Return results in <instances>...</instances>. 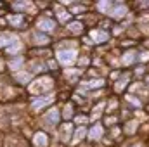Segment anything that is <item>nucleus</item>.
<instances>
[{
  "mask_svg": "<svg viewBox=\"0 0 149 147\" xmlns=\"http://www.w3.org/2000/svg\"><path fill=\"white\" fill-rule=\"evenodd\" d=\"M57 59H59L61 64L70 66V64H73L74 59H76V52H74L73 49H70V50H59L57 52Z\"/></svg>",
  "mask_w": 149,
  "mask_h": 147,
  "instance_id": "nucleus-1",
  "label": "nucleus"
},
{
  "mask_svg": "<svg viewBox=\"0 0 149 147\" xmlns=\"http://www.w3.org/2000/svg\"><path fill=\"white\" fill-rule=\"evenodd\" d=\"M52 88V80L50 78H42V80H38L35 81L33 85H31V92H35V94H40V92H47V90H50Z\"/></svg>",
  "mask_w": 149,
  "mask_h": 147,
  "instance_id": "nucleus-2",
  "label": "nucleus"
},
{
  "mask_svg": "<svg viewBox=\"0 0 149 147\" xmlns=\"http://www.w3.org/2000/svg\"><path fill=\"white\" fill-rule=\"evenodd\" d=\"M54 101V97L52 95H47V97H40V99H37V101H33V104H31V107L37 111V109H42V107H45L47 104H50Z\"/></svg>",
  "mask_w": 149,
  "mask_h": 147,
  "instance_id": "nucleus-3",
  "label": "nucleus"
},
{
  "mask_svg": "<svg viewBox=\"0 0 149 147\" xmlns=\"http://www.w3.org/2000/svg\"><path fill=\"white\" fill-rule=\"evenodd\" d=\"M54 28H56V24H54L52 19H40L38 21V30L40 31H54Z\"/></svg>",
  "mask_w": 149,
  "mask_h": 147,
  "instance_id": "nucleus-4",
  "label": "nucleus"
},
{
  "mask_svg": "<svg viewBox=\"0 0 149 147\" xmlns=\"http://www.w3.org/2000/svg\"><path fill=\"white\" fill-rule=\"evenodd\" d=\"M57 121H59V112H57V109L49 111L47 116H45V123H49V126H52V125H57Z\"/></svg>",
  "mask_w": 149,
  "mask_h": 147,
  "instance_id": "nucleus-5",
  "label": "nucleus"
},
{
  "mask_svg": "<svg viewBox=\"0 0 149 147\" xmlns=\"http://www.w3.org/2000/svg\"><path fill=\"white\" fill-rule=\"evenodd\" d=\"M109 14H111L113 17H123V16L127 14V7H125V5H121V3H118L111 12H109Z\"/></svg>",
  "mask_w": 149,
  "mask_h": 147,
  "instance_id": "nucleus-6",
  "label": "nucleus"
},
{
  "mask_svg": "<svg viewBox=\"0 0 149 147\" xmlns=\"http://www.w3.org/2000/svg\"><path fill=\"white\" fill-rule=\"evenodd\" d=\"M88 135H90V139H92V140H99V139L102 137V126H99V125L92 126V130L88 132Z\"/></svg>",
  "mask_w": 149,
  "mask_h": 147,
  "instance_id": "nucleus-7",
  "label": "nucleus"
},
{
  "mask_svg": "<svg viewBox=\"0 0 149 147\" xmlns=\"http://www.w3.org/2000/svg\"><path fill=\"white\" fill-rule=\"evenodd\" d=\"M35 146L37 147H47V135H45V133H42V132L35 133Z\"/></svg>",
  "mask_w": 149,
  "mask_h": 147,
  "instance_id": "nucleus-8",
  "label": "nucleus"
},
{
  "mask_svg": "<svg viewBox=\"0 0 149 147\" xmlns=\"http://www.w3.org/2000/svg\"><path fill=\"white\" fill-rule=\"evenodd\" d=\"M90 37L94 38V42L101 43V42H106L108 40V33H104V31H92Z\"/></svg>",
  "mask_w": 149,
  "mask_h": 147,
  "instance_id": "nucleus-9",
  "label": "nucleus"
},
{
  "mask_svg": "<svg viewBox=\"0 0 149 147\" xmlns=\"http://www.w3.org/2000/svg\"><path fill=\"white\" fill-rule=\"evenodd\" d=\"M19 49H21V43H19L17 40H14V42H12V43H10L9 47H7V52H10V54H14V52H17Z\"/></svg>",
  "mask_w": 149,
  "mask_h": 147,
  "instance_id": "nucleus-10",
  "label": "nucleus"
},
{
  "mask_svg": "<svg viewBox=\"0 0 149 147\" xmlns=\"http://www.w3.org/2000/svg\"><path fill=\"white\" fill-rule=\"evenodd\" d=\"M134 59H135V52H127L123 55V64H130V62H134Z\"/></svg>",
  "mask_w": 149,
  "mask_h": 147,
  "instance_id": "nucleus-11",
  "label": "nucleus"
},
{
  "mask_svg": "<svg viewBox=\"0 0 149 147\" xmlns=\"http://www.w3.org/2000/svg\"><path fill=\"white\" fill-rule=\"evenodd\" d=\"M9 23L14 24V26H19V24L23 23V17H21V16H10V17H9Z\"/></svg>",
  "mask_w": 149,
  "mask_h": 147,
  "instance_id": "nucleus-12",
  "label": "nucleus"
},
{
  "mask_svg": "<svg viewBox=\"0 0 149 147\" xmlns=\"http://www.w3.org/2000/svg\"><path fill=\"white\" fill-rule=\"evenodd\" d=\"M83 137H85V128H78V130H76V133H74L73 142H78V140H81Z\"/></svg>",
  "mask_w": 149,
  "mask_h": 147,
  "instance_id": "nucleus-13",
  "label": "nucleus"
},
{
  "mask_svg": "<svg viewBox=\"0 0 149 147\" xmlns=\"http://www.w3.org/2000/svg\"><path fill=\"white\" fill-rule=\"evenodd\" d=\"M70 31L80 33V31H81V23H71V24H70Z\"/></svg>",
  "mask_w": 149,
  "mask_h": 147,
  "instance_id": "nucleus-14",
  "label": "nucleus"
},
{
  "mask_svg": "<svg viewBox=\"0 0 149 147\" xmlns=\"http://www.w3.org/2000/svg\"><path fill=\"white\" fill-rule=\"evenodd\" d=\"M16 78H17L19 81H28V80H30V74L28 73H17L16 74Z\"/></svg>",
  "mask_w": 149,
  "mask_h": 147,
  "instance_id": "nucleus-15",
  "label": "nucleus"
},
{
  "mask_svg": "<svg viewBox=\"0 0 149 147\" xmlns=\"http://www.w3.org/2000/svg\"><path fill=\"white\" fill-rule=\"evenodd\" d=\"M35 40H37V43H42V45L49 42V38H47V37H43V35H38V33L35 35Z\"/></svg>",
  "mask_w": 149,
  "mask_h": 147,
  "instance_id": "nucleus-16",
  "label": "nucleus"
},
{
  "mask_svg": "<svg viewBox=\"0 0 149 147\" xmlns=\"http://www.w3.org/2000/svg\"><path fill=\"white\" fill-rule=\"evenodd\" d=\"M10 38H14V37H10V35H2V37H0V47H2L3 43H9V45H10V42H9Z\"/></svg>",
  "mask_w": 149,
  "mask_h": 147,
  "instance_id": "nucleus-17",
  "label": "nucleus"
},
{
  "mask_svg": "<svg viewBox=\"0 0 149 147\" xmlns=\"http://www.w3.org/2000/svg\"><path fill=\"white\" fill-rule=\"evenodd\" d=\"M127 80H128V76L125 74V76H123V80H120V81H118V85H116V88H118V90H121V88L125 87V83H127Z\"/></svg>",
  "mask_w": 149,
  "mask_h": 147,
  "instance_id": "nucleus-18",
  "label": "nucleus"
},
{
  "mask_svg": "<svg viewBox=\"0 0 149 147\" xmlns=\"http://www.w3.org/2000/svg\"><path fill=\"white\" fill-rule=\"evenodd\" d=\"M97 7H99L101 10H108V9L111 7V3H109V2H101V3H99Z\"/></svg>",
  "mask_w": 149,
  "mask_h": 147,
  "instance_id": "nucleus-19",
  "label": "nucleus"
},
{
  "mask_svg": "<svg viewBox=\"0 0 149 147\" xmlns=\"http://www.w3.org/2000/svg\"><path fill=\"white\" fill-rule=\"evenodd\" d=\"M59 19H61V21H68V19H70V12H66V10L59 12Z\"/></svg>",
  "mask_w": 149,
  "mask_h": 147,
  "instance_id": "nucleus-20",
  "label": "nucleus"
},
{
  "mask_svg": "<svg viewBox=\"0 0 149 147\" xmlns=\"http://www.w3.org/2000/svg\"><path fill=\"white\" fill-rule=\"evenodd\" d=\"M102 80H94V81H88V87H102Z\"/></svg>",
  "mask_w": 149,
  "mask_h": 147,
  "instance_id": "nucleus-21",
  "label": "nucleus"
},
{
  "mask_svg": "<svg viewBox=\"0 0 149 147\" xmlns=\"http://www.w3.org/2000/svg\"><path fill=\"white\" fill-rule=\"evenodd\" d=\"M21 64H23V59H16V61L10 62V68H19Z\"/></svg>",
  "mask_w": 149,
  "mask_h": 147,
  "instance_id": "nucleus-22",
  "label": "nucleus"
},
{
  "mask_svg": "<svg viewBox=\"0 0 149 147\" xmlns=\"http://www.w3.org/2000/svg\"><path fill=\"white\" fill-rule=\"evenodd\" d=\"M102 107H104V104H99V106L95 107V112H94V118H97V116L101 114V109H102Z\"/></svg>",
  "mask_w": 149,
  "mask_h": 147,
  "instance_id": "nucleus-23",
  "label": "nucleus"
},
{
  "mask_svg": "<svg viewBox=\"0 0 149 147\" xmlns=\"http://www.w3.org/2000/svg\"><path fill=\"white\" fill-rule=\"evenodd\" d=\"M71 116V106H66V109H64V118H70Z\"/></svg>",
  "mask_w": 149,
  "mask_h": 147,
  "instance_id": "nucleus-24",
  "label": "nucleus"
},
{
  "mask_svg": "<svg viewBox=\"0 0 149 147\" xmlns=\"http://www.w3.org/2000/svg\"><path fill=\"white\" fill-rule=\"evenodd\" d=\"M14 7L16 9H26V7H30V3H14Z\"/></svg>",
  "mask_w": 149,
  "mask_h": 147,
  "instance_id": "nucleus-25",
  "label": "nucleus"
},
{
  "mask_svg": "<svg viewBox=\"0 0 149 147\" xmlns=\"http://www.w3.org/2000/svg\"><path fill=\"white\" fill-rule=\"evenodd\" d=\"M76 123H87V118L85 116H76Z\"/></svg>",
  "mask_w": 149,
  "mask_h": 147,
  "instance_id": "nucleus-26",
  "label": "nucleus"
},
{
  "mask_svg": "<svg viewBox=\"0 0 149 147\" xmlns=\"http://www.w3.org/2000/svg\"><path fill=\"white\" fill-rule=\"evenodd\" d=\"M134 128H137L135 123H130V126H127V132H134Z\"/></svg>",
  "mask_w": 149,
  "mask_h": 147,
  "instance_id": "nucleus-27",
  "label": "nucleus"
},
{
  "mask_svg": "<svg viewBox=\"0 0 149 147\" xmlns=\"http://www.w3.org/2000/svg\"><path fill=\"white\" fill-rule=\"evenodd\" d=\"M141 59H142V61H148V59H149V54H148V52H144V54L141 55Z\"/></svg>",
  "mask_w": 149,
  "mask_h": 147,
  "instance_id": "nucleus-28",
  "label": "nucleus"
},
{
  "mask_svg": "<svg viewBox=\"0 0 149 147\" xmlns=\"http://www.w3.org/2000/svg\"><path fill=\"white\" fill-rule=\"evenodd\" d=\"M137 147H139V146H137Z\"/></svg>",
  "mask_w": 149,
  "mask_h": 147,
  "instance_id": "nucleus-29",
  "label": "nucleus"
}]
</instances>
